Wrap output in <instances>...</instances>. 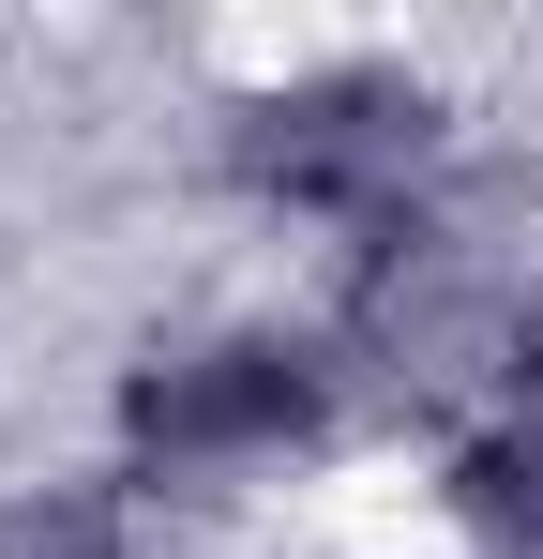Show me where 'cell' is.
Segmentation results:
<instances>
[{"mask_svg":"<svg viewBox=\"0 0 543 559\" xmlns=\"http://www.w3.org/2000/svg\"><path fill=\"white\" fill-rule=\"evenodd\" d=\"M423 167H438V92L408 61H302V76L242 92V121H227V182L242 197L362 227V242L408 227Z\"/></svg>","mask_w":543,"mask_h":559,"instance_id":"obj_1","label":"cell"},{"mask_svg":"<svg viewBox=\"0 0 543 559\" xmlns=\"http://www.w3.org/2000/svg\"><path fill=\"white\" fill-rule=\"evenodd\" d=\"M348 348L408 408H468V424H498V408H529L543 393V302L498 258H468L452 227H377V258L348 287Z\"/></svg>","mask_w":543,"mask_h":559,"instance_id":"obj_2","label":"cell"},{"mask_svg":"<svg viewBox=\"0 0 543 559\" xmlns=\"http://www.w3.org/2000/svg\"><path fill=\"white\" fill-rule=\"evenodd\" d=\"M333 424V348L317 333H272V318H227V333H181L121 378V454L152 484H242V468H287Z\"/></svg>","mask_w":543,"mask_h":559,"instance_id":"obj_3","label":"cell"},{"mask_svg":"<svg viewBox=\"0 0 543 559\" xmlns=\"http://www.w3.org/2000/svg\"><path fill=\"white\" fill-rule=\"evenodd\" d=\"M438 499H452V530H468V559H543V393L452 439Z\"/></svg>","mask_w":543,"mask_h":559,"instance_id":"obj_4","label":"cell"},{"mask_svg":"<svg viewBox=\"0 0 543 559\" xmlns=\"http://www.w3.org/2000/svg\"><path fill=\"white\" fill-rule=\"evenodd\" d=\"M0 559H136V514H121V484H15Z\"/></svg>","mask_w":543,"mask_h":559,"instance_id":"obj_5","label":"cell"}]
</instances>
